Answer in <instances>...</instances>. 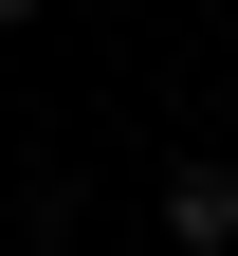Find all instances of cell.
Here are the masks:
<instances>
[{"label": "cell", "mask_w": 238, "mask_h": 256, "mask_svg": "<svg viewBox=\"0 0 238 256\" xmlns=\"http://www.w3.org/2000/svg\"><path fill=\"white\" fill-rule=\"evenodd\" d=\"M19 18H37V0H0V37H19Z\"/></svg>", "instance_id": "7a4b0ae2"}, {"label": "cell", "mask_w": 238, "mask_h": 256, "mask_svg": "<svg viewBox=\"0 0 238 256\" xmlns=\"http://www.w3.org/2000/svg\"><path fill=\"white\" fill-rule=\"evenodd\" d=\"M165 256H238V165H165Z\"/></svg>", "instance_id": "6da1fadb"}]
</instances>
